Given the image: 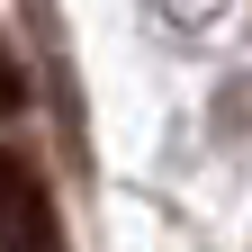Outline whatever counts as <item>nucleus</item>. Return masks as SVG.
<instances>
[{
	"instance_id": "obj_1",
	"label": "nucleus",
	"mask_w": 252,
	"mask_h": 252,
	"mask_svg": "<svg viewBox=\"0 0 252 252\" xmlns=\"http://www.w3.org/2000/svg\"><path fill=\"white\" fill-rule=\"evenodd\" d=\"M0 252H54V207L9 153H0Z\"/></svg>"
},
{
	"instance_id": "obj_2",
	"label": "nucleus",
	"mask_w": 252,
	"mask_h": 252,
	"mask_svg": "<svg viewBox=\"0 0 252 252\" xmlns=\"http://www.w3.org/2000/svg\"><path fill=\"white\" fill-rule=\"evenodd\" d=\"M18 99H27V81H18V63L0 54V108H18Z\"/></svg>"
}]
</instances>
